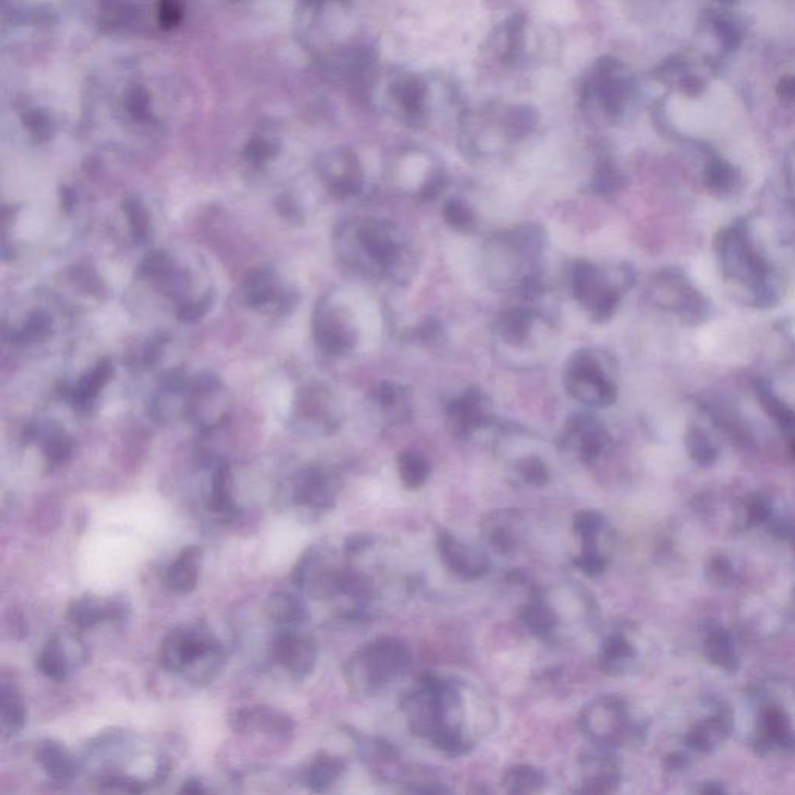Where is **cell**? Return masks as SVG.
I'll list each match as a JSON object with an SVG mask.
<instances>
[{"mask_svg": "<svg viewBox=\"0 0 795 795\" xmlns=\"http://www.w3.org/2000/svg\"><path fill=\"white\" fill-rule=\"evenodd\" d=\"M715 252L724 278L740 289L746 303L757 308H771L780 302L777 274L761 254L744 219L719 230Z\"/></svg>", "mask_w": 795, "mask_h": 795, "instance_id": "obj_1", "label": "cell"}, {"mask_svg": "<svg viewBox=\"0 0 795 795\" xmlns=\"http://www.w3.org/2000/svg\"><path fill=\"white\" fill-rule=\"evenodd\" d=\"M336 250L347 266L368 277L404 278L406 249L389 221L368 218L344 224L336 233Z\"/></svg>", "mask_w": 795, "mask_h": 795, "instance_id": "obj_2", "label": "cell"}, {"mask_svg": "<svg viewBox=\"0 0 795 795\" xmlns=\"http://www.w3.org/2000/svg\"><path fill=\"white\" fill-rule=\"evenodd\" d=\"M159 664L170 673L188 674L195 685H207L223 665V650L209 632L174 628L160 643Z\"/></svg>", "mask_w": 795, "mask_h": 795, "instance_id": "obj_3", "label": "cell"}, {"mask_svg": "<svg viewBox=\"0 0 795 795\" xmlns=\"http://www.w3.org/2000/svg\"><path fill=\"white\" fill-rule=\"evenodd\" d=\"M572 292L595 322L614 317L623 294L636 283V272L629 264H620L614 271L601 268L592 261L581 260L572 269Z\"/></svg>", "mask_w": 795, "mask_h": 795, "instance_id": "obj_4", "label": "cell"}, {"mask_svg": "<svg viewBox=\"0 0 795 795\" xmlns=\"http://www.w3.org/2000/svg\"><path fill=\"white\" fill-rule=\"evenodd\" d=\"M614 359L597 348H581L564 367V387L573 400L605 409L617 400Z\"/></svg>", "mask_w": 795, "mask_h": 795, "instance_id": "obj_5", "label": "cell"}, {"mask_svg": "<svg viewBox=\"0 0 795 795\" xmlns=\"http://www.w3.org/2000/svg\"><path fill=\"white\" fill-rule=\"evenodd\" d=\"M749 705L750 744L764 755L791 752L795 747V705L772 691H758Z\"/></svg>", "mask_w": 795, "mask_h": 795, "instance_id": "obj_6", "label": "cell"}, {"mask_svg": "<svg viewBox=\"0 0 795 795\" xmlns=\"http://www.w3.org/2000/svg\"><path fill=\"white\" fill-rule=\"evenodd\" d=\"M410 664V654L403 643L389 637L368 643L348 659L345 679L359 695H372L389 684Z\"/></svg>", "mask_w": 795, "mask_h": 795, "instance_id": "obj_7", "label": "cell"}, {"mask_svg": "<svg viewBox=\"0 0 795 795\" xmlns=\"http://www.w3.org/2000/svg\"><path fill=\"white\" fill-rule=\"evenodd\" d=\"M646 294L654 306L676 314L690 327L702 325L712 314L710 300L693 285L687 272L681 268L657 271L648 282Z\"/></svg>", "mask_w": 795, "mask_h": 795, "instance_id": "obj_8", "label": "cell"}, {"mask_svg": "<svg viewBox=\"0 0 795 795\" xmlns=\"http://www.w3.org/2000/svg\"><path fill=\"white\" fill-rule=\"evenodd\" d=\"M581 726L595 743L605 747H622L637 743L642 727L629 715L625 701L605 696L592 702L583 716Z\"/></svg>", "mask_w": 795, "mask_h": 795, "instance_id": "obj_9", "label": "cell"}, {"mask_svg": "<svg viewBox=\"0 0 795 795\" xmlns=\"http://www.w3.org/2000/svg\"><path fill=\"white\" fill-rule=\"evenodd\" d=\"M243 296L250 308L269 316H286L299 300L296 286L272 264L250 272L244 282Z\"/></svg>", "mask_w": 795, "mask_h": 795, "instance_id": "obj_10", "label": "cell"}, {"mask_svg": "<svg viewBox=\"0 0 795 795\" xmlns=\"http://www.w3.org/2000/svg\"><path fill=\"white\" fill-rule=\"evenodd\" d=\"M313 336L323 353L337 358L350 355L358 345V331L350 314L331 297L320 299L314 309Z\"/></svg>", "mask_w": 795, "mask_h": 795, "instance_id": "obj_11", "label": "cell"}, {"mask_svg": "<svg viewBox=\"0 0 795 795\" xmlns=\"http://www.w3.org/2000/svg\"><path fill=\"white\" fill-rule=\"evenodd\" d=\"M316 170L320 181L334 198H353L364 187V171L359 157L345 146H337L320 154Z\"/></svg>", "mask_w": 795, "mask_h": 795, "instance_id": "obj_12", "label": "cell"}, {"mask_svg": "<svg viewBox=\"0 0 795 795\" xmlns=\"http://www.w3.org/2000/svg\"><path fill=\"white\" fill-rule=\"evenodd\" d=\"M317 643L313 637L302 636L294 629L278 632L269 645V656L274 664L285 668L297 681L313 673L317 664Z\"/></svg>", "mask_w": 795, "mask_h": 795, "instance_id": "obj_13", "label": "cell"}, {"mask_svg": "<svg viewBox=\"0 0 795 795\" xmlns=\"http://www.w3.org/2000/svg\"><path fill=\"white\" fill-rule=\"evenodd\" d=\"M491 400L479 387L466 389L446 409V421L451 434L457 438H468L490 424Z\"/></svg>", "mask_w": 795, "mask_h": 795, "instance_id": "obj_14", "label": "cell"}, {"mask_svg": "<svg viewBox=\"0 0 795 795\" xmlns=\"http://www.w3.org/2000/svg\"><path fill=\"white\" fill-rule=\"evenodd\" d=\"M337 483L334 476L319 466L303 469L292 482L294 505L314 513L331 510L336 502Z\"/></svg>", "mask_w": 795, "mask_h": 795, "instance_id": "obj_15", "label": "cell"}, {"mask_svg": "<svg viewBox=\"0 0 795 795\" xmlns=\"http://www.w3.org/2000/svg\"><path fill=\"white\" fill-rule=\"evenodd\" d=\"M296 420L306 431L330 434L337 428L336 404L333 396L322 386H308L300 390L296 404Z\"/></svg>", "mask_w": 795, "mask_h": 795, "instance_id": "obj_16", "label": "cell"}, {"mask_svg": "<svg viewBox=\"0 0 795 795\" xmlns=\"http://www.w3.org/2000/svg\"><path fill=\"white\" fill-rule=\"evenodd\" d=\"M129 605L123 598L98 600L95 597L78 598L72 601L67 611L70 625L78 631L94 628L101 623H125L129 617Z\"/></svg>", "mask_w": 795, "mask_h": 795, "instance_id": "obj_17", "label": "cell"}, {"mask_svg": "<svg viewBox=\"0 0 795 795\" xmlns=\"http://www.w3.org/2000/svg\"><path fill=\"white\" fill-rule=\"evenodd\" d=\"M230 729L235 733H249L252 730L271 736L274 740L288 743L294 735V723L286 713L271 707H250L233 712L229 716Z\"/></svg>", "mask_w": 795, "mask_h": 795, "instance_id": "obj_18", "label": "cell"}, {"mask_svg": "<svg viewBox=\"0 0 795 795\" xmlns=\"http://www.w3.org/2000/svg\"><path fill=\"white\" fill-rule=\"evenodd\" d=\"M438 553L445 566L463 580H477L490 569V559L485 553L465 546L448 532L438 535Z\"/></svg>", "mask_w": 795, "mask_h": 795, "instance_id": "obj_19", "label": "cell"}, {"mask_svg": "<svg viewBox=\"0 0 795 795\" xmlns=\"http://www.w3.org/2000/svg\"><path fill=\"white\" fill-rule=\"evenodd\" d=\"M563 437L564 446L577 452L583 462L598 459L608 445L605 428L592 415L581 414L570 418Z\"/></svg>", "mask_w": 795, "mask_h": 795, "instance_id": "obj_20", "label": "cell"}, {"mask_svg": "<svg viewBox=\"0 0 795 795\" xmlns=\"http://www.w3.org/2000/svg\"><path fill=\"white\" fill-rule=\"evenodd\" d=\"M390 98L404 119L417 125L428 112V83L420 75L403 73L390 84Z\"/></svg>", "mask_w": 795, "mask_h": 795, "instance_id": "obj_21", "label": "cell"}, {"mask_svg": "<svg viewBox=\"0 0 795 795\" xmlns=\"http://www.w3.org/2000/svg\"><path fill=\"white\" fill-rule=\"evenodd\" d=\"M201 563V547H185L168 567L167 577H165L168 589L176 594H190L195 591L199 575H201Z\"/></svg>", "mask_w": 795, "mask_h": 795, "instance_id": "obj_22", "label": "cell"}, {"mask_svg": "<svg viewBox=\"0 0 795 795\" xmlns=\"http://www.w3.org/2000/svg\"><path fill=\"white\" fill-rule=\"evenodd\" d=\"M527 32V14L524 11L511 14L507 21L500 24L494 36V49L502 63H516L521 58L525 47Z\"/></svg>", "mask_w": 795, "mask_h": 795, "instance_id": "obj_23", "label": "cell"}, {"mask_svg": "<svg viewBox=\"0 0 795 795\" xmlns=\"http://www.w3.org/2000/svg\"><path fill=\"white\" fill-rule=\"evenodd\" d=\"M39 766L56 782L72 780L78 772V764L64 744L47 740L39 744L35 754Z\"/></svg>", "mask_w": 795, "mask_h": 795, "instance_id": "obj_24", "label": "cell"}, {"mask_svg": "<svg viewBox=\"0 0 795 795\" xmlns=\"http://www.w3.org/2000/svg\"><path fill=\"white\" fill-rule=\"evenodd\" d=\"M535 319L536 314L533 309L525 308V306H510L497 317V334L505 344L519 347L527 342Z\"/></svg>", "mask_w": 795, "mask_h": 795, "instance_id": "obj_25", "label": "cell"}, {"mask_svg": "<svg viewBox=\"0 0 795 795\" xmlns=\"http://www.w3.org/2000/svg\"><path fill=\"white\" fill-rule=\"evenodd\" d=\"M232 483V471H230L229 463H219L212 476L207 508L212 513L221 516L223 521H232L237 518L238 514V505L233 499Z\"/></svg>", "mask_w": 795, "mask_h": 795, "instance_id": "obj_26", "label": "cell"}, {"mask_svg": "<svg viewBox=\"0 0 795 795\" xmlns=\"http://www.w3.org/2000/svg\"><path fill=\"white\" fill-rule=\"evenodd\" d=\"M25 437L30 440L41 441L42 454L46 457L50 469L60 468L69 462L73 454L72 437L60 428H32L28 429Z\"/></svg>", "mask_w": 795, "mask_h": 795, "instance_id": "obj_27", "label": "cell"}, {"mask_svg": "<svg viewBox=\"0 0 795 795\" xmlns=\"http://www.w3.org/2000/svg\"><path fill=\"white\" fill-rule=\"evenodd\" d=\"M111 376L112 364L108 359H103L92 368L91 372L81 376L75 386L70 387L67 398L72 401L73 406L89 409L97 401L98 395L105 389Z\"/></svg>", "mask_w": 795, "mask_h": 795, "instance_id": "obj_28", "label": "cell"}, {"mask_svg": "<svg viewBox=\"0 0 795 795\" xmlns=\"http://www.w3.org/2000/svg\"><path fill=\"white\" fill-rule=\"evenodd\" d=\"M264 614L272 622L296 628L308 620V609L305 603L296 595L288 592H277L264 603Z\"/></svg>", "mask_w": 795, "mask_h": 795, "instance_id": "obj_29", "label": "cell"}, {"mask_svg": "<svg viewBox=\"0 0 795 795\" xmlns=\"http://www.w3.org/2000/svg\"><path fill=\"white\" fill-rule=\"evenodd\" d=\"M120 100V111L134 125L150 126L156 123L153 111L151 92L142 84L132 83L126 86Z\"/></svg>", "mask_w": 795, "mask_h": 795, "instance_id": "obj_30", "label": "cell"}, {"mask_svg": "<svg viewBox=\"0 0 795 795\" xmlns=\"http://www.w3.org/2000/svg\"><path fill=\"white\" fill-rule=\"evenodd\" d=\"M704 184L710 195L729 198L741 188V174L726 160L713 157L705 167Z\"/></svg>", "mask_w": 795, "mask_h": 795, "instance_id": "obj_31", "label": "cell"}, {"mask_svg": "<svg viewBox=\"0 0 795 795\" xmlns=\"http://www.w3.org/2000/svg\"><path fill=\"white\" fill-rule=\"evenodd\" d=\"M637 659V651L632 643L622 634L608 637L601 645V670L609 674H622L631 668Z\"/></svg>", "mask_w": 795, "mask_h": 795, "instance_id": "obj_32", "label": "cell"}, {"mask_svg": "<svg viewBox=\"0 0 795 795\" xmlns=\"http://www.w3.org/2000/svg\"><path fill=\"white\" fill-rule=\"evenodd\" d=\"M375 403L392 423H403L410 417V396L401 386L384 381L375 390Z\"/></svg>", "mask_w": 795, "mask_h": 795, "instance_id": "obj_33", "label": "cell"}, {"mask_svg": "<svg viewBox=\"0 0 795 795\" xmlns=\"http://www.w3.org/2000/svg\"><path fill=\"white\" fill-rule=\"evenodd\" d=\"M344 771L345 763L341 758L323 752L317 755L311 766L306 769V786L313 792L328 791Z\"/></svg>", "mask_w": 795, "mask_h": 795, "instance_id": "obj_34", "label": "cell"}, {"mask_svg": "<svg viewBox=\"0 0 795 795\" xmlns=\"http://www.w3.org/2000/svg\"><path fill=\"white\" fill-rule=\"evenodd\" d=\"M0 712H2V730L5 736L18 735L24 729L27 723V707L21 693L14 685H2Z\"/></svg>", "mask_w": 795, "mask_h": 795, "instance_id": "obj_35", "label": "cell"}, {"mask_svg": "<svg viewBox=\"0 0 795 795\" xmlns=\"http://www.w3.org/2000/svg\"><path fill=\"white\" fill-rule=\"evenodd\" d=\"M36 668L47 679L53 682H64L69 676V659L63 640L58 636L50 637L36 659Z\"/></svg>", "mask_w": 795, "mask_h": 795, "instance_id": "obj_36", "label": "cell"}, {"mask_svg": "<svg viewBox=\"0 0 795 795\" xmlns=\"http://www.w3.org/2000/svg\"><path fill=\"white\" fill-rule=\"evenodd\" d=\"M282 151L280 137L271 129H261L250 137L244 146L243 157L247 164L260 168L268 165Z\"/></svg>", "mask_w": 795, "mask_h": 795, "instance_id": "obj_37", "label": "cell"}, {"mask_svg": "<svg viewBox=\"0 0 795 795\" xmlns=\"http://www.w3.org/2000/svg\"><path fill=\"white\" fill-rule=\"evenodd\" d=\"M521 618L528 631L539 639H549L555 634L558 626V617L555 611L541 598H533L530 603L522 608Z\"/></svg>", "mask_w": 795, "mask_h": 795, "instance_id": "obj_38", "label": "cell"}, {"mask_svg": "<svg viewBox=\"0 0 795 795\" xmlns=\"http://www.w3.org/2000/svg\"><path fill=\"white\" fill-rule=\"evenodd\" d=\"M538 125V112L528 105L508 106L502 115V131L511 142L525 139Z\"/></svg>", "mask_w": 795, "mask_h": 795, "instance_id": "obj_39", "label": "cell"}, {"mask_svg": "<svg viewBox=\"0 0 795 795\" xmlns=\"http://www.w3.org/2000/svg\"><path fill=\"white\" fill-rule=\"evenodd\" d=\"M52 330V317L41 309H36L32 314H28L27 319L18 328H13L11 341L14 344L22 345L36 344V342L46 341L47 337L52 334Z\"/></svg>", "mask_w": 795, "mask_h": 795, "instance_id": "obj_40", "label": "cell"}, {"mask_svg": "<svg viewBox=\"0 0 795 795\" xmlns=\"http://www.w3.org/2000/svg\"><path fill=\"white\" fill-rule=\"evenodd\" d=\"M398 471H400L401 482L409 490H418L428 482L431 474L429 460L421 452L407 449L398 457Z\"/></svg>", "mask_w": 795, "mask_h": 795, "instance_id": "obj_41", "label": "cell"}, {"mask_svg": "<svg viewBox=\"0 0 795 795\" xmlns=\"http://www.w3.org/2000/svg\"><path fill=\"white\" fill-rule=\"evenodd\" d=\"M705 648H707V656L719 668L735 670L736 662H738L735 643H733L732 637L727 632H724L723 629L716 628L709 632V636L705 640Z\"/></svg>", "mask_w": 795, "mask_h": 795, "instance_id": "obj_42", "label": "cell"}, {"mask_svg": "<svg viewBox=\"0 0 795 795\" xmlns=\"http://www.w3.org/2000/svg\"><path fill=\"white\" fill-rule=\"evenodd\" d=\"M544 782L546 777L538 768L521 764L505 774L504 788L510 794H532L538 792L544 786Z\"/></svg>", "mask_w": 795, "mask_h": 795, "instance_id": "obj_43", "label": "cell"}, {"mask_svg": "<svg viewBox=\"0 0 795 795\" xmlns=\"http://www.w3.org/2000/svg\"><path fill=\"white\" fill-rule=\"evenodd\" d=\"M605 525V518L597 511H581L575 516L573 527L583 541V550H598V542L601 533L605 532Z\"/></svg>", "mask_w": 795, "mask_h": 795, "instance_id": "obj_44", "label": "cell"}, {"mask_svg": "<svg viewBox=\"0 0 795 795\" xmlns=\"http://www.w3.org/2000/svg\"><path fill=\"white\" fill-rule=\"evenodd\" d=\"M441 215H443L446 224L457 232L471 233L476 230V213L462 199H449L448 202H445L441 209Z\"/></svg>", "mask_w": 795, "mask_h": 795, "instance_id": "obj_45", "label": "cell"}, {"mask_svg": "<svg viewBox=\"0 0 795 795\" xmlns=\"http://www.w3.org/2000/svg\"><path fill=\"white\" fill-rule=\"evenodd\" d=\"M22 123H24L30 136L38 142H47L52 139L56 132V122L53 115L47 109L27 108L22 112Z\"/></svg>", "mask_w": 795, "mask_h": 795, "instance_id": "obj_46", "label": "cell"}, {"mask_svg": "<svg viewBox=\"0 0 795 795\" xmlns=\"http://www.w3.org/2000/svg\"><path fill=\"white\" fill-rule=\"evenodd\" d=\"M685 440H687L688 452L695 459V462L701 463V465H709L716 459L718 449H716L715 441L709 437V434L704 429L698 428V426L690 428Z\"/></svg>", "mask_w": 795, "mask_h": 795, "instance_id": "obj_47", "label": "cell"}, {"mask_svg": "<svg viewBox=\"0 0 795 795\" xmlns=\"http://www.w3.org/2000/svg\"><path fill=\"white\" fill-rule=\"evenodd\" d=\"M757 396L760 398L761 406L764 407V410L769 415H772V418H775L785 428H791L792 424L795 423L792 410L788 409L785 403H782V400L774 395L768 384H764V382L757 384Z\"/></svg>", "mask_w": 795, "mask_h": 795, "instance_id": "obj_48", "label": "cell"}, {"mask_svg": "<svg viewBox=\"0 0 795 795\" xmlns=\"http://www.w3.org/2000/svg\"><path fill=\"white\" fill-rule=\"evenodd\" d=\"M620 187H622V176L618 174L617 168L614 167L611 160H601L597 171H595L594 179H592L591 190L598 195H609Z\"/></svg>", "mask_w": 795, "mask_h": 795, "instance_id": "obj_49", "label": "cell"}, {"mask_svg": "<svg viewBox=\"0 0 795 795\" xmlns=\"http://www.w3.org/2000/svg\"><path fill=\"white\" fill-rule=\"evenodd\" d=\"M516 473L527 485H532V487H542L550 480L549 468L536 455H530L518 462Z\"/></svg>", "mask_w": 795, "mask_h": 795, "instance_id": "obj_50", "label": "cell"}, {"mask_svg": "<svg viewBox=\"0 0 795 795\" xmlns=\"http://www.w3.org/2000/svg\"><path fill=\"white\" fill-rule=\"evenodd\" d=\"M126 221H128L129 229L136 240H146L148 238V229H150V219L146 213L145 207L139 199L131 198L125 202Z\"/></svg>", "mask_w": 795, "mask_h": 795, "instance_id": "obj_51", "label": "cell"}, {"mask_svg": "<svg viewBox=\"0 0 795 795\" xmlns=\"http://www.w3.org/2000/svg\"><path fill=\"white\" fill-rule=\"evenodd\" d=\"M409 339L423 347H440L446 341V333L437 319L424 320L420 327L409 331Z\"/></svg>", "mask_w": 795, "mask_h": 795, "instance_id": "obj_52", "label": "cell"}, {"mask_svg": "<svg viewBox=\"0 0 795 795\" xmlns=\"http://www.w3.org/2000/svg\"><path fill=\"white\" fill-rule=\"evenodd\" d=\"M157 22L165 30H173L184 19V0H157Z\"/></svg>", "mask_w": 795, "mask_h": 795, "instance_id": "obj_53", "label": "cell"}, {"mask_svg": "<svg viewBox=\"0 0 795 795\" xmlns=\"http://www.w3.org/2000/svg\"><path fill=\"white\" fill-rule=\"evenodd\" d=\"M487 541L491 547H493L494 552L500 553V555H507V553L513 552L516 549V533H514L513 528L510 527L508 524H493V527H490V530H487Z\"/></svg>", "mask_w": 795, "mask_h": 795, "instance_id": "obj_54", "label": "cell"}, {"mask_svg": "<svg viewBox=\"0 0 795 795\" xmlns=\"http://www.w3.org/2000/svg\"><path fill=\"white\" fill-rule=\"evenodd\" d=\"M101 788L111 789V791L128 792V794H140L145 791V783L136 778L123 777V775H105L97 780Z\"/></svg>", "mask_w": 795, "mask_h": 795, "instance_id": "obj_55", "label": "cell"}, {"mask_svg": "<svg viewBox=\"0 0 795 795\" xmlns=\"http://www.w3.org/2000/svg\"><path fill=\"white\" fill-rule=\"evenodd\" d=\"M608 559L601 555L598 550H583L578 558H575V566L587 575V577H597L605 572Z\"/></svg>", "mask_w": 795, "mask_h": 795, "instance_id": "obj_56", "label": "cell"}, {"mask_svg": "<svg viewBox=\"0 0 795 795\" xmlns=\"http://www.w3.org/2000/svg\"><path fill=\"white\" fill-rule=\"evenodd\" d=\"M718 32L727 49H736L738 44H740V33H738V30H736L732 24H729V22H718Z\"/></svg>", "mask_w": 795, "mask_h": 795, "instance_id": "obj_57", "label": "cell"}, {"mask_svg": "<svg viewBox=\"0 0 795 795\" xmlns=\"http://www.w3.org/2000/svg\"><path fill=\"white\" fill-rule=\"evenodd\" d=\"M777 94L785 100L795 101V77L783 78L778 84Z\"/></svg>", "mask_w": 795, "mask_h": 795, "instance_id": "obj_58", "label": "cell"}, {"mask_svg": "<svg viewBox=\"0 0 795 795\" xmlns=\"http://www.w3.org/2000/svg\"><path fill=\"white\" fill-rule=\"evenodd\" d=\"M181 792L182 794H193V795L205 794V792H207V789L204 788V785H202V782L201 780H199V778L193 777V778H188V780H185L184 785H182Z\"/></svg>", "mask_w": 795, "mask_h": 795, "instance_id": "obj_59", "label": "cell"}, {"mask_svg": "<svg viewBox=\"0 0 795 795\" xmlns=\"http://www.w3.org/2000/svg\"><path fill=\"white\" fill-rule=\"evenodd\" d=\"M794 449H795V446H794Z\"/></svg>", "mask_w": 795, "mask_h": 795, "instance_id": "obj_60", "label": "cell"}]
</instances>
